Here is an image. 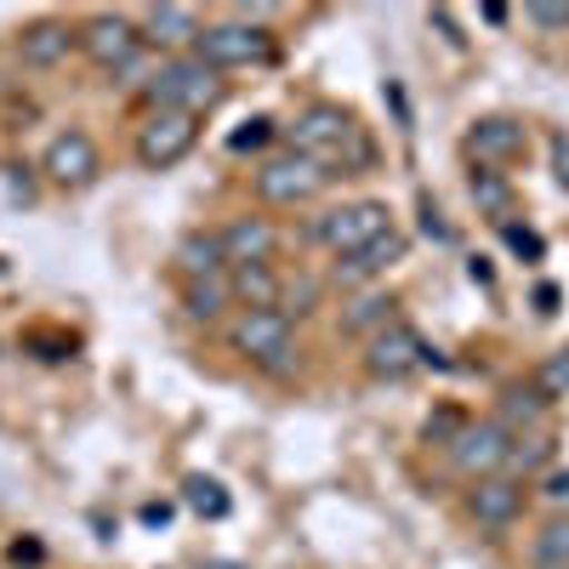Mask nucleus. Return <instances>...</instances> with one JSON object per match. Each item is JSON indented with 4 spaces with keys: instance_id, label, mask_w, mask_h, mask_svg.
Returning a JSON list of instances; mask_svg holds the SVG:
<instances>
[{
    "instance_id": "nucleus-1",
    "label": "nucleus",
    "mask_w": 569,
    "mask_h": 569,
    "mask_svg": "<svg viewBox=\"0 0 569 569\" xmlns=\"http://www.w3.org/2000/svg\"><path fill=\"white\" fill-rule=\"evenodd\" d=\"M291 149L330 171V166H342L348 154H365L359 149V120L342 103H308L297 114V126H291ZM330 177H337V171H330Z\"/></svg>"
},
{
    "instance_id": "nucleus-2",
    "label": "nucleus",
    "mask_w": 569,
    "mask_h": 569,
    "mask_svg": "<svg viewBox=\"0 0 569 569\" xmlns=\"http://www.w3.org/2000/svg\"><path fill=\"white\" fill-rule=\"evenodd\" d=\"M194 58L206 69H251V63H268L273 58V34L251 18H228V23H206L200 40H194Z\"/></svg>"
},
{
    "instance_id": "nucleus-3",
    "label": "nucleus",
    "mask_w": 569,
    "mask_h": 569,
    "mask_svg": "<svg viewBox=\"0 0 569 569\" xmlns=\"http://www.w3.org/2000/svg\"><path fill=\"white\" fill-rule=\"evenodd\" d=\"M149 98H154V109H177V114H194V120H200L206 109H217L222 80H217V69H206L200 58H171V63L154 69Z\"/></svg>"
},
{
    "instance_id": "nucleus-4",
    "label": "nucleus",
    "mask_w": 569,
    "mask_h": 569,
    "mask_svg": "<svg viewBox=\"0 0 569 569\" xmlns=\"http://www.w3.org/2000/svg\"><path fill=\"white\" fill-rule=\"evenodd\" d=\"M393 228V211L382 200H353V206H337V211H325L313 222V240L330 251V257H353L365 251L376 233H388Z\"/></svg>"
},
{
    "instance_id": "nucleus-5",
    "label": "nucleus",
    "mask_w": 569,
    "mask_h": 569,
    "mask_svg": "<svg viewBox=\"0 0 569 569\" xmlns=\"http://www.w3.org/2000/svg\"><path fill=\"white\" fill-rule=\"evenodd\" d=\"M325 182H330V171L319 160H308V154L291 149V154H279V160H268L257 171V194L268 206H279V211H297V206H308V200L325 194Z\"/></svg>"
},
{
    "instance_id": "nucleus-6",
    "label": "nucleus",
    "mask_w": 569,
    "mask_h": 569,
    "mask_svg": "<svg viewBox=\"0 0 569 569\" xmlns=\"http://www.w3.org/2000/svg\"><path fill=\"white\" fill-rule=\"evenodd\" d=\"M194 142H200V120H194V114L154 109L149 120L137 126V160L149 166V171H166V166H177V160L194 154Z\"/></svg>"
},
{
    "instance_id": "nucleus-7",
    "label": "nucleus",
    "mask_w": 569,
    "mask_h": 569,
    "mask_svg": "<svg viewBox=\"0 0 569 569\" xmlns=\"http://www.w3.org/2000/svg\"><path fill=\"white\" fill-rule=\"evenodd\" d=\"M228 342H233V353H246L268 370H284L291 365V313H240Z\"/></svg>"
},
{
    "instance_id": "nucleus-8",
    "label": "nucleus",
    "mask_w": 569,
    "mask_h": 569,
    "mask_svg": "<svg viewBox=\"0 0 569 569\" xmlns=\"http://www.w3.org/2000/svg\"><path fill=\"white\" fill-rule=\"evenodd\" d=\"M450 461L467 472L472 485H479V479H496V472L512 461V433H507L501 421H467L461 439L450 445Z\"/></svg>"
},
{
    "instance_id": "nucleus-9",
    "label": "nucleus",
    "mask_w": 569,
    "mask_h": 569,
    "mask_svg": "<svg viewBox=\"0 0 569 569\" xmlns=\"http://www.w3.org/2000/svg\"><path fill=\"white\" fill-rule=\"evenodd\" d=\"M80 52L98 63V69H131L137 63V52H142V29L131 23V18H120V12H103V18H91L86 29H80Z\"/></svg>"
},
{
    "instance_id": "nucleus-10",
    "label": "nucleus",
    "mask_w": 569,
    "mask_h": 569,
    "mask_svg": "<svg viewBox=\"0 0 569 569\" xmlns=\"http://www.w3.org/2000/svg\"><path fill=\"white\" fill-rule=\"evenodd\" d=\"M427 359H433V348H427L410 325H388L382 337H370L365 370L376 376V382H405V376H416Z\"/></svg>"
},
{
    "instance_id": "nucleus-11",
    "label": "nucleus",
    "mask_w": 569,
    "mask_h": 569,
    "mask_svg": "<svg viewBox=\"0 0 569 569\" xmlns=\"http://www.w3.org/2000/svg\"><path fill=\"white\" fill-rule=\"evenodd\" d=\"M46 177H52L58 188H86V182H98L103 171V154H98V142H91L86 131H58L52 142H46Z\"/></svg>"
},
{
    "instance_id": "nucleus-12",
    "label": "nucleus",
    "mask_w": 569,
    "mask_h": 569,
    "mask_svg": "<svg viewBox=\"0 0 569 569\" xmlns=\"http://www.w3.org/2000/svg\"><path fill=\"white\" fill-rule=\"evenodd\" d=\"M525 512V485L507 479V472H496V479H479L467 490V518L479 530H507L512 518Z\"/></svg>"
},
{
    "instance_id": "nucleus-13",
    "label": "nucleus",
    "mask_w": 569,
    "mask_h": 569,
    "mask_svg": "<svg viewBox=\"0 0 569 569\" xmlns=\"http://www.w3.org/2000/svg\"><path fill=\"white\" fill-rule=\"evenodd\" d=\"M461 149L479 160L485 171H490V166H507V160L525 154V126L507 120V114H485V120H472V126H467Z\"/></svg>"
},
{
    "instance_id": "nucleus-14",
    "label": "nucleus",
    "mask_w": 569,
    "mask_h": 569,
    "mask_svg": "<svg viewBox=\"0 0 569 569\" xmlns=\"http://www.w3.org/2000/svg\"><path fill=\"white\" fill-rule=\"evenodd\" d=\"M222 257H228V268H251V262H273V251H279V228L268 222V217H233L222 233Z\"/></svg>"
},
{
    "instance_id": "nucleus-15",
    "label": "nucleus",
    "mask_w": 569,
    "mask_h": 569,
    "mask_svg": "<svg viewBox=\"0 0 569 569\" xmlns=\"http://www.w3.org/2000/svg\"><path fill=\"white\" fill-rule=\"evenodd\" d=\"M69 46H80V29L58 23V18H40V23H23L18 34V58L29 69H58L69 58Z\"/></svg>"
},
{
    "instance_id": "nucleus-16",
    "label": "nucleus",
    "mask_w": 569,
    "mask_h": 569,
    "mask_svg": "<svg viewBox=\"0 0 569 569\" xmlns=\"http://www.w3.org/2000/svg\"><path fill=\"white\" fill-rule=\"evenodd\" d=\"M228 291L246 313H284V279L268 268V262H251V268H228Z\"/></svg>"
},
{
    "instance_id": "nucleus-17",
    "label": "nucleus",
    "mask_w": 569,
    "mask_h": 569,
    "mask_svg": "<svg viewBox=\"0 0 569 569\" xmlns=\"http://www.w3.org/2000/svg\"><path fill=\"white\" fill-rule=\"evenodd\" d=\"M137 29H142V40H149V46H166V52H177V46H194L206 23L188 12V7H154Z\"/></svg>"
},
{
    "instance_id": "nucleus-18",
    "label": "nucleus",
    "mask_w": 569,
    "mask_h": 569,
    "mask_svg": "<svg viewBox=\"0 0 569 569\" xmlns=\"http://www.w3.org/2000/svg\"><path fill=\"white\" fill-rule=\"evenodd\" d=\"M399 257H405V233L388 228V233H376L365 251H353L348 262H337V279H348V284H353V279H376V273H388Z\"/></svg>"
},
{
    "instance_id": "nucleus-19",
    "label": "nucleus",
    "mask_w": 569,
    "mask_h": 569,
    "mask_svg": "<svg viewBox=\"0 0 569 569\" xmlns=\"http://www.w3.org/2000/svg\"><path fill=\"white\" fill-rule=\"evenodd\" d=\"M177 262H182L188 279H222V268H228L217 233H188V240L177 246Z\"/></svg>"
},
{
    "instance_id": "nucleus-20",
    "label": "nucleus",
    "mask_w": 569,
    "mask_h": 569,
    "mask_svg": "<svg viewBox=\"0 0 569 569\" xmlns=\"http://www.w3.org/2000/svg\"><path fill=\"white\" fill-rule=\"evenodd\" d=\"M228 302H233V291H228V273H222V279H188V291H182L188 319H200V325H217V319L228 313Z\"/></svg>"
},
{
    "instance_id": "nucleus-21",
    "label": "nucleus",
    "mask_w": 569,
    "mask_h": 569,
    "mask_svg": "<svg viewBox=\"0 0 569 569\" xmlns=\"http://www.w3.org/2000/svg\"><path fill=\"white\" fill-rule=\"evenodd\" d=\"M467 194H472V206H479L485 217H496L507 228V217H512V182L501 171H472L467 177Z\"/></svg>"
},
{
    "instance_id": "nucleus-22",
    "label": "nucleus",
    "mask_w": 569,
    "mask_h": 569,
    "mask_svg": "<svg viewBox=\"0 0 569 569\" xmlns=\"http://www.w3.org/2000/svg\"><path fill=\"white\" fill-rule=\"evenodd\" d=\"M393 297L388 291H376V297H359L348 313H342V330H348V337H382V330L393 325Z\"/></svg>"
},
{
    "instance_id": "nucleus-23",
    "label": "nucleus",
    "mask_w": 569,
    "mask_h": 569,
    "mask_svg": "<svg viewBox=\"0 0 569 569\" xmlns=\"http://www.w3.org/2000/svg\"><path fill=\"white\" fill-rule=\"evenodd\" d=\"M182 501L188 507H194L200 518H211V525H217V518H228V490L217 485V479H206V472H188V485H182Z\"/></svg>"
},
{
    "instance_id": "nucleus-24",
    "label": "nucleus",
    "mask_w": 569,
    "mask_h": 569,
    "mask_svg": "<svg viewBox=\"0 0 569 569\" xmlns=\"http://www.w3.org/2000/svg\"><path fill=\"white\" fill-rule=\"evenodd\" d=\"M547 416V399L536 393V382L530 388H507V399H501V427L507 433H518V427H536Z\"/></svg>"
},
{
    "instance_id": "nucleus-25",
    "label": "nucleus",
    "mask_w": 569,
    "mask_h": 569,
    "mask_svg": "<svg viewBox=\"0 0 569 569\" xmlns=\"http://www.w3.org/2000/svg\"><path fill=\"white\" fill-rule=\"evenodd\" d=\"M536 563L541 569H569V512H558V518H547V525H541Z\"/></svg>"
},
{
    "instance_id": "nucleus-26",
    "label": "nucleus",
    "mask_w": 569,
    "mask_h": 569,
    "mask_svg": "<svg viewBox=\"0 0 569 569\" xmlns=\"http://www.w3.org/2000/svg\"><path fill=\"white\" fill-rule=\"evenodd\" d=\"M536 393L552 405V399H569V348H558V353H547L541 359V370H536Z\"/></svg>"
},
{
    "instance_id": "nucleus-27",
    "label": "nucleus",
    "mask_w": 569,
    "mask_h": 569,
    "mask_svg": "<svg viewBox=\"0 0 569 569\" xmlns=\"http://www.w3.org/2000/svg\"><path fill=\"white\" fill-rule=\"evenodd\" d=\"M268 137H273V120L257 114V120H246V131H233V137H228V149H233V154H246V149H262Z\"/></svg>"
},
{
    "instance_id": "nucleus-28",
    "label": "nucleus",
    "mask_w": 569,
    "mask_h": 569,
    "mask_svg": "<svg viewBox=\"0 0 569 569\" xmlns=\"http://www.w3.org/2000/svg\"><path fill=\"white\" fill-rule=\"evenodd\" d=\"M501 233H507V246H512L518 257H530V262L541 257V233H530V228H518V222H507Z\"/></svg>"
},
{
    "instance_id": "nucleus-29",
    "label": "nucleus",
    "mask_w": 569,
    "mask_h": 569,
    "mask_svg": "<svg viewBox=\"0 0 569 569\" xmlns=\"http://www.w3.org/2000/svg\"><path fill=\"white\" fill-rule=\"evenodd\" d=\"M530 23H541V29H569V7H530Z\"/></svg>"
},
{
    "instance_id": "nucleus-30",
    "label": "nucleus",
    "mask_w": 569,
    "mask_h": 569,
    "mask_svg": "<svg viewBox=\"0 0 569 569\" xmlns=\"http://www.w3.org/2000/svg\"><path fill=\"white\" fill-rule=\"evenodd\" d=\"M427 23H433V29H439V34H445V40H450V46H467V34H461V29H456V18H450V12H445V7H439V12H427Z\"/></svg>"
},
{
    "instance_id": "nucleus-31",
    "label": "nucleus",
    "mask_w": 569,
    "mask_h": 569,
    "mask_svg": "<svg viewBox=\"0 0 569 569\" xmlns=\"http://www.w3.org/2000/svg\"><path fill=\"white\" fill-rule=\"evenodd\" d=\"M552 177L569 188V137H552Z\"/></svg>"
},
{
    "instance_id": "nucleus-32",
    "label": "nucleus",
    "mask_w": 569,
    "mask_h": 569,
    "mask_svg": "<svg viewBox=\"0 0 569 569\" xmlns=\"http://www.w3.org/2000/svg\"><path fill=\"white\" fill-rule=\"evenodd\" d=\"M552 501H569V472H552V485H547Z\"/></svg>"
},
{
    "instance_id": "nucleus-33",
    "label": "nucleus",
    "mask_w": 569,
    "mask_h": 569,
    "mask_svg": "<svg viewBox=\"0 0 569 569\" xmlns=\"http://www.w3.org/2000/svg\"><path fill=\"white\" fill-rule=\"evenodd\" d=\"M536 302H541V313H552V308H558V291H552V284H541V291H536Z\"/></svg>"
},
{
    "instance_id": "nucleus-34",
    "label": "nucleus",
    "mask_w": 569,
    "mask_h": 569,
    "mask_svg": "<svg viewBox=\"0 0 569 569\" xmlns=\"http://www.w3.org/2000/svg\"><path fill=\"white\" fill-rule=\"evenodd\" d=\"M200 569H246V563H233V558H211V563H200Z\"/></svg>"
}]
</instances>
